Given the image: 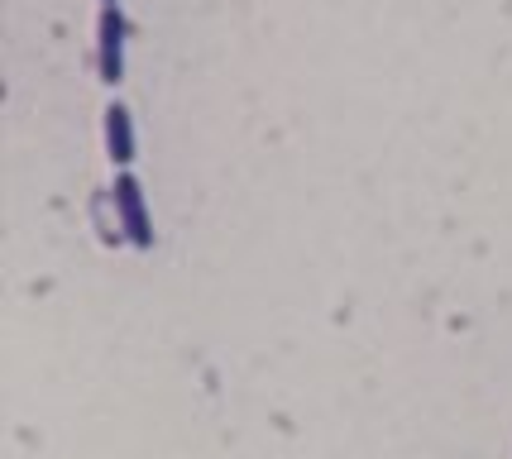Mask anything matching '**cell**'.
Wrapping results in <instances>:
<instances>
[{
	"label": "cell",
	"mask_w": 512,
	"mask_h": 459,
	"mask_svg": "<svg viewBox=\"0 0 512 459\" xmlns=\"http://www.w3.org/2000/svg\"><path fill=\"white\" fill-rule=\"evenodd\" d=\"M115 220H120V235L130 249H154V220H149V197H144V182L134 173H115Z\"/></svg>",
	"instance_id": "obj_1"
},
{
	"label": "cell",
	"mask_w": 512,
	"mask_h": 459,
	"mask_svg": "<svg viewBox=\"0 0 512 459\" xmlns=\"http://www.w3.org/2000/svg\"><path fill=\"white\" fill-rule=\"evenodd\" d=\"M125 48H130V20L120 5H101L96 15V77L106 87L125 82Z\"/></svg>",
	"instance_id": "obj_2"
},
{
	"label": "cell",
	"mask_w": 512,
	"mask_h": 459,
	"mask_svg": "<svg viewBox=\"0 0 512 459\" xmlns=\"http://www.w3.org/2000/svg\"><path fill=\"white\" fill-rule=\"evenodd\" d=\"M101 130H106V158L115 163V173H130V163H134V120H130V106L111 101V106H106V120H101Z\"/></svg>",
	"instance_id": "obj_3"
},
{
	"label": "cell",
	"mask_w": 512,
	"mask_h": 459,
	"mask_svg": "<svg viewBox=\"0 0 512 459\" xmlns=\"http://www.w3.org/2000/svg\"><path fill=\"white\" fill-rule=\"evenodd\" d=\"M101 5H120V0H101Z\"/></svg>",
	"instance_id": "obj_4"
}]
</instances>
